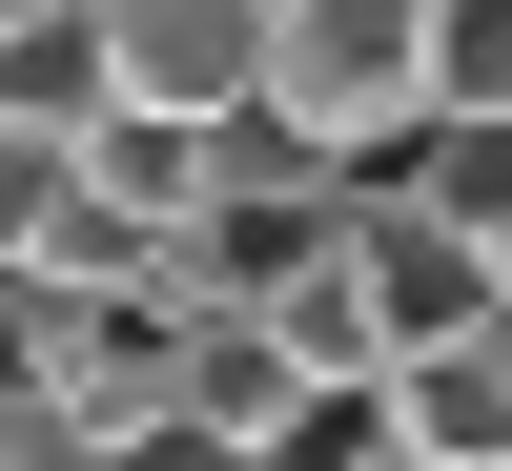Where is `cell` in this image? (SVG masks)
<instances>
[{"label": "cell", "mask_w": 512, "mask_h": 471, "mask_svg": "<svg viewBox=\"0 0 512 471\" xmlns=\"http://www.w3.org/2000/svg\"><path fill=\"white\" fill-rule=\"evenodd\" d=\"M246 103H267L287 144H328V164H390L410 123H431V0H287Z\"/></svg>", "instance_id": "obj_1"}, {"label": "cell", "mask_w": 512, "mask_h": 471, "mask_svg": "<svg viewBox=\"0 0 512 471\" xmlns=\"http://www.w3.org/2000/svg\"><path fill=\"white\" fill-rule=\"evenodd\" d=\"M267 21L287 0H103V82L164 123H226L246 82H267Z\"/></svg>", "instance_id": "obj_2"}, {"label": "cell", "mask_w": 512, "mask_h": 471, "mask_svg": "<svg viewBox=\"0 0 512 471\" xmlns=\"http://www.w3.org/2000/svg\"><path fill=\"white\" fill-rule=\"evenodd\" d=\"M390 471H512V308L390 349Z\"/></svg>", "instance_id": "obj_3"}, {"label": "cell", "mask_w": 512, "mask_h": 471, "mask_svg": "<svg viewBox=\"0 0 512 471\" xmlns=\"http://www.w3.org/2000/svg\"><path fill=\"white\" fill-rule=\"evenodd\" d=\"M123 82H103V0H21V21H0V123H103Z\"/></svg>", "instance_id": "obj_4"}, {"label": "cell", "mask_w": 512, "mask_h": 471, "mask_svg": "<svg viewBox=\"0 0 512 471\" xmlns=\"http://www.w3.org/2000/svg\"><path fill=\"white\" fill-rule=\"evenodd\" d=\"M390 185L410 205H431V226H472V246H512V123H410V144H390Z\"/></svg>", "instance_id": "obj_5"}, {"label": "cell", "mask_w": 512, "mask_h": 471, "mask_svg": "<svg viewBox=\"0 0 512 471\" xmlns=\"http://www.w3.org/2000/svg\"><path fill=\"white\" fill-rule=\"evenodd\" d=\"M431 103L451 123H512V0H431Z\"/></svg>", "instance_id": "obj_6"}, {"label": "cell", "mask_w": 512, "mask_h": 471, "mask_svg": "<svg viewBox=\"0 0 512 471\" xmlns=\"http://www.w3.org/2000/svg\"><path fill=\"white\" fill-rule=\"evenodd\" d=\"M62 185H82L62 123H0V267H41V246H62Z\"/></svg>", "instance_id": "obj_7"}]
</instances>
